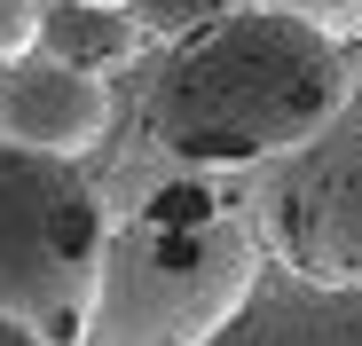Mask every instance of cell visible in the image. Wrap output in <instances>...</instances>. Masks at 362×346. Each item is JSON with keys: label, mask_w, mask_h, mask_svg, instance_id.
Wrapping results in <instances>:
<instances>
[{"label": "cell", "mask_w": 362, "mask_h": 346, "mask_svg": "<svg viewBox=\"0 0 362 346\" xmlns=\"http://www.w3.org/2000/svg\"><path fill=\"white\" fill-rule=\"evenodd\" d=\"M346 95V47L331 32L245 0L165 47L142 119L173 165H268L299 150Z\"/></svg>", "instance_id": "cell-1"}, {"label": "cell", "mask_w": 362, "mask_h": 346, "mask_svg": "<svg viewBox=\"0 0 362 346\" xmlns=\"http://www.w3.org/2000/svg\"><path fill=\"white\" fill-rule=\"evenodd\" d=\"M268 268L260 213H236L205 181H165L134 220L103 228L87 346H205Z\"/></svg>", "instance_id": "cell-2"}, {"label": "cell", "mask_w": 362, "mask_h": 346, "mask_svg": "<svg viewBox=\"0 0 362 346\" xmlns=\"http://www.w3.org/2000/svg\"><path fill=\"white\" fill-rule=\"evenodd\" d=\"M103 228V197L71 157L0 142V315L40 323L47 346L87 338Z\"/></svg>", "instance_id": "cell-3"}, {"label": "cell", "mask_w": 362, "mask_h": 346, "mask_svg": "<svg viewBox=\"0 0 362 346\" xmlns=\"http://www.w3.org/2000/svg\"><path fill=\"white\" fill-rule=\"evenodd\" d=\"M260 244L291 275L362 283V95H346L299 150L268 157Z\"/></svg>", "instance_id": "cell-4"}, {"label": "cell", "mask_w": 362, "mask_h": 346, "mask_svg": "<svg viewBox=\"0 0 362 346\" xmlns=\"http://www.w3.org/2000/svg\"><path fill=\"white\" fill-rule=\"evenodd\" d=\"M103 126H110V95L95 71L32 55V47L0 64V142L79 157L87 142H103Z\"/></svg>", "instance_id": "cell-5"}, {"label": "cell", "mask_w": 362, "mask_h": 346, "mask_svg": "<svg viewBox=\"0 0 362 346\" xmlns=\"http://www.w3.org/2000/svg\"><path fill=\"white\" fill-rule=\"evenodd\" d=\"M205 346H362V283H315L268 260Z\"/></svg>", "instance_id": "cell-6"}, {"label": "cell", "mask_w": 362, "mask_h": 346, "mask_svg": "<svg viewBox=\"0 0 362 346\" xmlns=\"http://www.w3.org/2000/svg\"><path fill=\"white\" fill-rule=\"evenodd\" d=\"M32 47L103 79V71H118L142 47V24L127 8H110V0H40V40Z\"/></svg>", "instance_id": "cell-7"}, {"label": "cell", "mask_w": 362, "mask_h": 346, "mask_svg": "<svg viewBox=\"0 0 362 346\" xmlns=\"http://www.w3.org/2000/svg\"><path fill=\"white\" fill-rule=\"evenodd\" d=\"M228 8H245V0H127V16L142 24V40H181V32H197Z\"/></svg>", "instance_id": "cell-8"}, {"label": "cell", "mask_w": 362, "mask_h": 346, "mask_svg": "<svg viewBox=\"0 0 362 346\" xmlns=\"http://www.w3.org/2000/svg\"><path fill=\"white\" fill-rule=\"evenodd\" d=\"M260 8H284L299 24L331 32V40H362V0H260Z\"/></svg>", "instance_id": "cell-9"}, {"label": "cell", "mask_w": 362, "mask_h": 346, "mask_svg": "<svg viewBox=\"0 0 362 346\" xmlns=\"http://www.w3.org/2000/svg\"><path fill=\"white\" fill-rule=\"evenodd\" d=\"M40 40V0H0V64Z\"/></svg>", "instance_id": "cell-10"}, {"label": "cell", "mask_w": 362, "mask_h": 346, "mask_svg": "<svg viewBox=\"0 0 362 346\" xmlns=\"http://www.w3.org/2000/svg\"><path fill=\"white\" fill-rule=\"evenodd\" d=\"M0 346H47V338H40V323H24V315H0Z\"/></svg>", "instance_id": "cell-11"}, {"label": "cell", "mask_w": 362, "mask_h": 346, "mask_svg": "<svg viewBox=\"0 0 362 346\" xmlns=\"http://www.w3.org/2000/svg\"><path fill=\"white\" fill-rule=\"evenodd\" d=\"M110 8H127V0H110Z\"/></svg>", "instance_id": "cell-12"}]
</instances>
